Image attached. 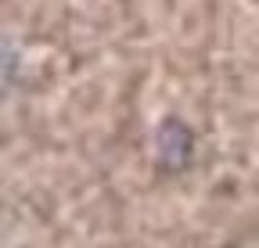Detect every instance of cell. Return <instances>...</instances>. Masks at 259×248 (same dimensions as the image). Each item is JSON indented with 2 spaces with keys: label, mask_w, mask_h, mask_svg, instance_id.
Returning a JSON list of instances; mask_svg holds the SVG:
<instances>
[{
  "label": "cell",
  "mask_w": 259,
  "mask_h": 248,
  "mask_svg": "<svg viewBox=\"0 0 259 248\" xmlns=\"http://www.w3.org/2000/svg\"><path fill=\"white\" fill-rule=\"evenodd\" d=\"M151 147H155V166L162 173H184L191 162H194V133L184 119L169 115V119H162L158 126H155V137H151Z\"/></svg>",
  "instance_id": "cell-1"
},
{
  "label": "cell",
  "mask_w": 259,
  "mask_h": 248,
  "mask_svg": "<svg viewBox=\"0 0 259 248\" xmlns=\"http://www.w3.org/2000/svg\"><path fill=\"white\" fill-rule=\"evenodd\" d=\"M231 248H259V230H245L241 237L231 241Z\"/></svg>",
  "instance_id": "cell-2"
}]
</instances>
